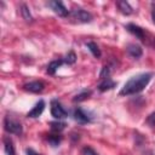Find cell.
I'll return each instance as SVG.
<instances>
[{
    "mask_svg": "<svg viewBox=\"0 0 155 155\" xmlns=\"http://www.w3.org/2000/svg\"><path fill=\"white\" fill-rule=\"evenodd\" d=\"M151 78H153V73H140V74L132 76L124 85V87L121 88L119 94L120 96H131V94L142 92L148 86Z\"/></svg>",
    "mask_w": 155,
    "mask_h": 155,
    "instance_id": "obj_1",
    "label": "cell"
},
{
    "mask_svg": "<svg viewBox=\"0 0 155 155\" xmlns=\"http://www.w3.org/2000/svg\"><path fill=\"white\" fill-rule=\"evenodd\" d=\"M69 17L75 23H90L92 21V15L82 8H74L69 12Z\"/></svg>",
    "mask_w": 155,
    "mask_h": 155,
    "instance_id": "obj_2",
    "label": "cell"
},
{
    "mask_svg": "<svg viewBox=\"0 0 155 155\" xmlns=\"http://www.w3.org/2000/svg\"><path fill=\"white\" fill-rule=\"evenodd\" d=\"M4 128H5L6 132L12 133V134H17V136L22 134V132H23L22 125L18 121L11 119L10 116H6L4 119Z\"/></svg>",
    "mask_w": 155,
    "mask_h": 155,
    "instance_id": "obj_3",
    "label": "cell"
},
{
    "mask_svg": "<svg viewBox=\"0 0 155 155\" xmlns=\"http://www.w3.org/2000/svg\"><path fill=\"white\" fill-rule=\"evenodd\" d=\"M51 114L54 119H64L68 116V113L67 110L63 108V105L57 101V99H53L51 102Z\"/></svg>",
    "mask_w": 155,
    "mask_h": 155,
    "instance_id": "obj_4",
    "label": "cell"
},
{
    "mask_svg": "<svg viewBox=\"0 0 155 155\" xmlns=\"http://www.w3.org/2000/svg\"><path fill=\"white\" fill-rule=\"evenodd\" d=\"M125 28H126V30H127L128 33H131L132 35H134L136 38H138V39H140L143 42H145L147 35H145V33H144V29H142L139 25L133 24V23H128V24L125 25Z\"/></svg>",
    "mask_w": 155,
    "mask_h": 155,
    "instance_id": "obj_5",
    "label": "cell"
},
{
    "mask_svg": "<svg viewBox=\"0 0 155 155\" xmlns=\"http://www.w3.org/2000/svg\"><path fill=\"white\" fill-rule=\"evenodd\" d=\"M48 6H50V7L53 10V12L57 13L59 17L65 18V17L69 16V11L67 10V7L63 5L62 1H50V2H48Z\"/></svg>",
    "mask_w": 155,
    "mask_h": 155,
    "instance_id": "obj_6",
    "label": "cell"
},
{
    "mask_svg": "<svg viewBox=\"0 0 155 155\" xmlns=\"http://www.w3.org/2000/svg\"><path fill=\"white\" fill-rule=\"evenodd\" d=\"M44 87H45V85L42 81H30V82H27L23 85V88L31 93H40L44 90Z\"/></svg>",
    "mask_w": 155,
    "mask_h": 155,
    "instance_id": "obj_7",
    "label": "cell"
},
{
    "mask_svg": "<svg viewBox=\"0 0 155 155\" xmlns=\"http://www.w3.org/2000/svg\"><path fill=\"white\" fill-rule=\"evenodd\" d=\"M74 120L78 122V124H81V125H84V124H88L90 121H91V117L81 109V108H76L75 110H74Z\"/></svg>",
    "mask_w": 155,
    "mask_h": 155,
    "instance_id": "obj_8",
    "label": "cell"
},
{
    "mask_svg": "<svg viewBox=\"0 0 155 155\" xmlns=\"http://www.w3.org/2000/svg\"><path fill=\"white\" fill-rule=\"evenodd\" d=\"M44 109H45V102H44L42 99H40V101L31 108V110L28 111L27 116H28V117H39V116L42 114Z\"/></svg>",
    "mask_w": 155,
    "mask_h": 155,
    "instance_id": "obj_9",
    "label": "cell"
},
{
    "mask_svg": "<svg viewBox=\"0 0 155 155\" xmlns=\"http://www.w3.org/2000/svg\"><path fill=\"white\" fill-rule=\"evenodd\" d=\"M126 51H127L128 56H131L132 58H139L143 54L142 47L137 44H128L127 47H126Z\"/></svg>",
    "mask_w": 155,
    "mask_h": 155,
    "instance_id": "obj_10",
    "label": "cell"
},
{
    "mask_svg": "<svg viewBox=\"0 0 155 155\" xmlns=\"http://www.w3.org/2000/svg\"><path fill=\"white\" fill-rule=\"evenodd\" d=\"M116 86V82L110 79V78H107V79H103V81L97 86V88L101 91V92H105V91H109L111 88H114Z\"/></svg>",
    "mask_w": 155,
    "mask_h": 155,
    "instance_id": "obj_11",
    "label": "cell"
},
{
    "mask_svg": "<svg viewBox=\"0 0 155 155\" xmlns=\"http://www.w3.org/2000/svg\"><path fill=\"white\" fill-rule=\"evenodd\" d=\"M4 142V150L6 153V155H16V150H15V145H13V142L10 137H4L2 139Z\"/></svg>",
    "mask_w": 155,
    "mask_h": 155,
    "instance_id": "obj_12",
    "label": "cell"
},
{
    "mask_svg": "<svg viewBox=\"0 0 155 155\" xmlns=\"http://www.w3.org/2000/svg\"><path fill=\"white\" fill-rule=\"evenodd\" d=\"M63 63H64V62H63V59H54V61L50 62V63H48V65H47V68H46L47 74L53 75V74L56 73V70H57V69H58Z\"/></svg>",
    "mask_w": 155,
    "mask_h": 155,
    "instance_id": "obj_13",
    "label": "cell"
},
{
    "mask_svg": "<svg viewBox=\"0 0 155 155\" xmlns=\"http://www.w3.org/2000/svg\"><path fill=\"white\" fill-rule=\"evenodd\" d=\"M116 5H117V7H119L120 12H121V13H124V15H126V16H128V15H131V13L133 12L132 6H131L127 1H117V2H116Z\"/></svg>",
    "mask_w": 155,
    "mask_h": 155,
    "instance_id": "obj_14",
    "label": "cell"
},
{
    "mask_svg": "<svg viewBox=\"0 0 155 155\" xmlns=\"http://www.w3.org/2000/svg\"><path fill=\"white\" fill-rule=\"evenodd\" d=\"M86 46H87V48L90 50V52H91L96 58H99V57L102 56V52H101V50H99V47H98V45H97L96 42L88 41V42H86Z\"/></svg>",
    "mask_w": 155,
    "mask_h": 155,
    "instance_id": "obj_15",
    "label": "cell"
},
{
    "mask_svg": "<svg viewBox=\"0 0 155 155\" xmlns=\"http://www.w3.org/2000/svg\"><path fill=\"white\" fill-rule=\"evenodd\" d=\"M114 69H115V64H107V65H104V67L102 68L101 73H99V78H101V79H107V78H109L110 74H111V71H113Z\"/></svg>",
    "mask_w": 155,
    "mask_h": 155,
    "instance_id": "obj_16",
    "label": "cell"
},
{
    "mask_svg": "<svg viewBox=\"0 0 155 155\" xmlns=\"http://www.w3.org/2000/svg\"><path fill=\"white\" fill-rule=\"evenodd\" d=\"M21 15H22V17H23L24 21H27V22H33V16H31V13H30V11H29V7H28L25 4L21 5Z\"/></svg>",
    "mask_w": 155,
    "mask_h": 155,
    "instance_id": "obj_17",
    "label": "cell"
},
{
    "mask_svg": "<svg viewBox=\"0 0 155 155\" xmlns=\"http://www.w3.org/2000/svg\"><path fill=\"white\" fill-rule=\"evenodd\" d=\"M92 94V92L90 91V90H85V91H82V92H80V93H78L74 98H73V102H82V101H85V99H87Z\"/></svg>",
    "mask_w": 155,
    "mask_h": 155,
    "instance_id": "obj_18",
    "label": "cell"
},
{
    "mask_svg": "<svg viewBox=\"0 0 155 155\" xmlns=\"http://www.w3.org/2000/svg\"><path fill=\"white\" fill-rule=\"evenodd\" d=\"M47 140H48V143H50L52 147H57V145L61 143V140H62V136L58 134V133H56V134H50V136L47 137Z\"/></svg>",
    "mask_w": 155,
    "mask_h": 155,
    "instance_id": "obj_19",
    "label": "cell"
},
{
    "mask_svg": "<svg viewBox=\"0 0 155 155\" xmlns=\"http://www.w3.org/2000/svg\"><path fill=\"white\" fill-rule=\"evenodd\" d=\"M50 126H51V130L56 133L63 131L65 128V124L64 122H59V121H54V122H50Z\"/></svg>",
    "mask_w": 155,
    "mask_h": 155,
    "instance_id": "obj_20",
    "label": "cell"
},
{
    "mask_svg": "<svg viewBox=\"0 0 155 155\" xmlns=\"http://www.w3.org/2000/svg\"><path fill=\"white\" fill-rule=\"evenodd\" d=\"M63 62H64V63H67L68 65L74 64V63L76 62V54H75V52H74V51H69V52H68V54L64 57Z\"/></svg>",
    "mask_w": 155,
    "mask_h": 155,
    "instance_id": "obj_21",
    "label": "cell"
},
{
    "mask_svg": "<svg viewBox=\"0 0 155 155\" xmlns=\"http://www.w3.org/2000/svg\"><path fill=\"white\" fill-rule=\"evenodd\" d=\"M147 124L149 125V126H155V111L154 113H151L148 117H147Z\"/></svg>",
    "mask_w": 155,
    "mask_h": 155,
    "instance_id": "obj_22",
    "label": "cell"
},
{
    "mask_svg": "<svg viewBox=\"0 0 155 155\" xmlns=\"http://www.w3.org/2000/svg\"><path fill=\"white\" fill-rule=\"evenodd\" d=\"M82 155H98L92 148H90V147H86V148H84V150H82Z\"/></svg>",
    "mask_w": 155,
    "mask_h": 155,
    "instance_id": "obj_23",
    "label": "cell"
},
{
    "mask_svg": "<svg viewBox=\"0 0 155 155\" xmlns=\"http://www.w3.org/2000/svg\"><path fill=\"white\" fill-rule=\"evenodd\" d=\"M151 19H153V22L155 24V2L151 4Z\"/></svg>",
    "mask_w": 155,
    "mask_h": 155,
    "instance_id": "obj_24",
    "label": "cell"
},
{
    "mask_svg": "<svg viewBox=\"0 0 155 155\" xmlns=\"http://www.w3.org/2000/svg\"><path fill=\"white\" fill-rule=\"evenodd\" d=\"M25 153H27V155H39L34 149H31V148H28L27 150H25Z\"/></svg>",
    "mask_w": 155,
    "mask_h": 155,
    "instance_id": "obj_25",
    "label": "cell"
}]
</instances>
